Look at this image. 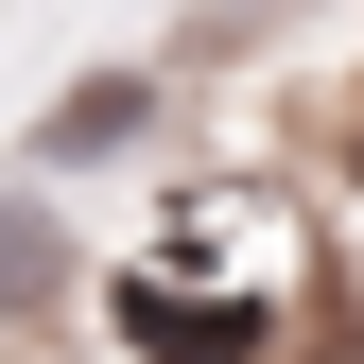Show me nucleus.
Here are the masks:
<instances>
[{
    "label": "nucleus",
    "mask_w": 364,
    "mask_h": 364,
    "mask_svg": "<svg viewBox=\"0 0 364 364\" xmlns=\"http://www.w3.org/2000/svg\"><path fill=\"white\" fill-rule=\"evenodd\" d=\"M122 347H139V364H243L260 347V295H173L139 260V278H122Z\"/></svg>",
    "instance_id": "1"
},
{
    "label": "nucleus",
    "mask_w": 364,
    "mask_h": 364,
    "mask_svg": "<svg viewBox=\"0 0 364 364\" xmlns=\"http://www.w3.org/2000/svg\"><path fill=\"white\" fill-rule=\"evenodd\" d=\"M105 139H139V87H87V105L53 122V156H105Z\"/></svg>",
    "instance_id": "2"
}]
</instances>
